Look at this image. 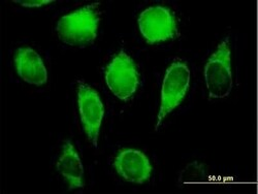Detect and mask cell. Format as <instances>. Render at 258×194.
<instances>
[{"mask_svg": "<svg viewBox=\"0 0 258 194\" xmlns=\"http://www.w3.org/2000/svg\"><path fill=\"white\" fill-rule=\"evenodd\" d=\"M99 4L85 6L63 16L56 27L58 36L64 44L84 48L93 44L97 37L100 21Z\"/></svg>", "mask_w": 258, "mask_h": 194, "instance_id": "cell-1", "label": "cell"}, {"mask_svg": "<svg viewBox=\"0 0 258 194\" xmlns=\"http://www.w3.org/2000/svg\"><path fill=\"white\" fill-rule=\"evenodd\" d=\"M205 81L211 99L226 98L233 87L228 38L218 46L205 67Z\"/></svg>", "mask_w": 258, "mask_h": 194, "instance_id": "cell-2", "label": "cell"}, {"mask_svg": "<svg viewBox=\"0 0 258 194\" xmlns=\"http://www.w3.org/2000/svg\"><path fill=\"white\" fill-rule=\"evenodd\" d=\"M190 70L183 62H175L167 69L162 84L161 104L156 129L159 128L163 119L184 99L190 86Z\"/></svg>", "mask_w": 258, "mask_h": 194, "instance_id": "cell-3", "label": "cell"}, {"mask_svg": "<svg viewBox=\"0 0 258 194\" xmlns=\"http://www.w3.org/2000/svg\"><path fill=\"white\" fill-rule=\"evenodd\" d=\"M139 28L150 45L175 38L178 34L174 13L161 6L150 7L143 11L138 20Z\"/></svg>", "mask_w": 258, "mask_h": 194, "instance_id": "cell-4", "label": "cell"}, {"mask_svg": "<svg viewBox=\"0 0 258 194\" xmlns=\"http://www.w3.org/2000/svg\"><path fill=\"white\" fill-rule=\"evenodd\" d=\"M105 82L110 90L126 101L136 93L140 83L135 62L124 51L116 55L105 71Z\"/></svg>", "mask_w": 258, "mask_h": 194, "instance_id": "cell-5", "label": "cell"}, {"mask_svg": "<svg viewBox=\"0 0 258 194\" xmlns=\"http://www.w3.org/2000/svg\"><path fill=\"white\" fill-rule=\"evenodd\" d=\"M78 104L84 131L93 147L97 148L99 131L104 116L103 103L91 86L79 82Z\"/></svg>", "mask_w": 258, "mask_h": 194, "instance_id": "cell-6", "label": "cell"}, {"mask_svg": "<svg viewBox=\"0 0 258 194\" xmlns=\"http://www.w3.org/2000/svg\"><path fill=\"white\" fill-rule=\"evenodd\" d=\"M118 174L127 182L144 184L151 178L152 165L148 157L136 149H124L114 161Z\"/></svg>", "mask_w": 258, "mask_h": 194, "instance_id": "cell-7", "label": "cell"}, {"mask_svg": "<svg viewBox=\"0 0 258 194\" xmlns=\"http://www.w3.org/2000/svg\"><path fill=\"white\" fill-rule=\"evenodd\" d=\"M15 67L24 82L41 86L48 82V71L40 56L31 48H20L15 54Z\"/></svg>", "mask_w": 258, "mask_h": 194, "instance_id": "cell-8", "label": "cell"}, {"mask_svg": "<svg viewBox=\"0 0 258 194\" xmlns=\"http://www.w3.org/2000/svg\"><path fill=\"white\" fill-rule=\"evenodd\" d=\"M57 169L69 184L70 190L84 187V167L74 145L67 141L57 162Z\"/></svg>", "mask_w": 258, "mask_h": 194, "instance_id": "cell-9", "label": "cell"}, {"mask_svg": "<svg viewBox=\"0 0 258 194\" xmlns=\"http://www.w3.org/2000/svg\"><path fill=\"white\" fill-rule=\"evenodd\" d=\"M205 179L206 171L204 169V165L198 162H193L189 164L185 169H183L179 181L183 185H193L204 182Z\"/></svg>", "mask_w": 258, "mask_h": 194, "instance_id": "cell-10", "label": "cell"}, {"mask_svg": "<svg viewBox=\"0 0 258 194\" xmlns=\"http://www.w3.org/2000/svg\"><path fill=\"white\" fill-rule=\"evenodd\" d=\"M17 4L21 5L22 7H25V8H39V7H42L45 5H48V4H51L52 2H50V0H29V2H16Z\"/></svg>", "mask_w": 258, "mask_h": 194, "instance_id": "cell-11", "label": "cell"}]
</instances>
